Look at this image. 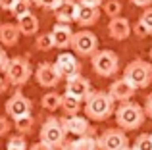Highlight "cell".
Wrapping results in <instances>:
<instances>
[{
	"label": "cell",
	"instance_id": "6da1fadb",
	"mask_svg": "<svg viewBox=\"0 0 152 150\" xmlns=\"http://www.w3.org/2000/svg\"><path fill=\"white\" fill-rule=\"evenodd\" d=\"M115 102L104 90H91L85 98V117L93 121H106L110 116H114Z\"/></svg>",
	"mask_w": 152,
	"mask_h": 150
},
{
	"label": "cell",
	"instance_id": "7a4b0ae2",
	"mask_svg": "<svg viewBox=\"0 0 152 150\" xmlns=\"http://www.w3.org/2000/svg\"><path fill=\"white\" fill-rule=\"evenodd\" d=\"M114 116H115L118 127L123 129V131H135L146 119L145 108L141 104H137V102H131V100L119 102V106L114 110Z\"/></svg>",
	"mask_w": 152,
	"mask_h": 150
},
{
	"label": "cell",
	"instance_id": "3957f363",
	"mask_svg": "<svg viewBox=\"0 0 152 150\" xmlns=\"http://www.w3.org/2000/svg\"><path fill=\"white\" fill-rule=\"evenodd\" d=\"M123 79L135 89H146L152 83V64L141 58L129 62L123 69Z\"/></svg>",
	"mask_w": 152,
	"mask_h": 150
},
{
	"label": "cell",
	"instance_id": "277c9868",
	"mask_svg": "<svg viewBox=\"0 0 152 150\" xmlns=\"http://www.w3.org/2000/svg\"><path fill=\"white\" fill-rule=\"evenodd\" d=\"M4 77L8 79V83L14 87H21L29 81L31 77V64L25 56H15L8 58V64L4 68Z\"/></svg>",
	"mask_w": 152,
	"mask_h": 150
},
{
	"label": "cell",
	"instance_id": "5b68a950",
	"mask_svg": "<svg viewBox=\"0 0 152 150\" xmlns=\"http://www.w3.org/2000/svg\"><path fill=\"white\" fill-rule=\"evenodd\" d=\"M91 64L98 77H112L119 71V58L114 50H96L91 56Z\"/></svg>",
	"mask_w": 152,
	"mask_h": 150
},
{
	"label": "cell",
	"instance_id": "8992f818",
	"mask_svg": "<svg viewBox=\"0 0 152 150\" xmlns=\"http://www.w3.org/2000/svg\"><path fill=\"white\" fill-rule=\"evenodd\" d=\"M69 48L81 58H91L98 50V37L93 31H87V27H83L81 31L73 33Z\"/></svg>",
	"mask_w": 152,
	"mask_h": 150
},
{
	"label": "cell",
	"instance_id": "52a82bcc",
	"mask_svg": "<svg viewBox=\"0 0 152 150\" xmlns=\"http://www.w3.org/2000/svg\"><path fill=\"white\" fill-rule=\"evenodd\" d=\"M66 129H64L62 125V119H58V117H48V119L42 123L41 131H39V141H42V143H46L48 146L52 148H60L64 143H66Z\"/></svg>",
	"mask_w": 152,
	"mask_h": 150
},
{
	"label": "cell",
	"instance_id": "ba28073f",
	"mask_svg": "<svg viewBox=\"0 0 152 150\" xmlns=\"http://www.w3.org/2000/svg\"><path fill=\"white\" fill-rule=\"evenodd\" d=\"M96 146L98 150H125L129 146V139L123 129H106L96 139Z\"/></svg>",
	"mask_w": 152,
	"mask_h": 150
},
{
	"label": "cell",
	"instance_id": "9c48e42d",
	"mask_svg": "<svg viewBox=\"0 0 152 150\" xmlns=\"http://www.w3.org/2000/svg\"><path fill=\"white\" fill-rule=\"evenodd\" d=\"M31 110H33V102H31V98H27L21 90H15L6 100V116L12 117V119L27 116V114H31Z\"/></svg>",
	"mask_w": 152,
	"mask_h": 150
},
{
	"label": "cell",
	"instance_id": "30bf717a",
	"mask_svg": "<svg viewBox=\"0 0 152 150\" xmlns=\"http://www.w3.org/2000/svg\"><path fill=\"white\" fill-rule=\"evenodd\" d=\"M35 79H37L39 87H45V89H54V87L62 81L58 69H56L54 64H50V62H42V64L37 66V69H35Z\"/></svg>",
	"mask_w": 152,
	"mask_h": 150
},
{
	"label": "cell",
	"instance_id": "8fae6325",
	"mask_svg": "<svg viewBox=\"0 0 152 150\" xmlns=\"http://www.w3.org/2000/svg\"><path fill=\"white\" fill-rule=\"evenodd\" d=\"M54 68L58 69V73H60L62 79H69V77H73V75L81 73V64H79V60L75 58V54H69V52L58 54V58H56V62H54Z\"/></svg>",
	"mask_w": 152,
	"mask_h": 150
},
{
	"label": "cell",
	"instance_id": "7c38bea8",
	"mask_svg": "<svg viewBox=\"0 0 152 150\" xmlns=\"http://www.w3.org/2000/svg\"><path fill=\"white\" fill-rule=\"evenodd\" d=\"M91 90H93V89H91V81L87 77H83L81 73L66 79V92L71 94V96H75V98H79L81 102L89 96Z\"/></svg>",
	"mask_w": 152,
	"mask_h": 150
},
{
	"label": "cell",
	"instance_id": "4fadbf2b",
	"mask_svg": "<svg viewBox=\"0 0 152 150\" xmlns=\"http://www.w3.org/2000/svg\"><path fill=\"white\" fill-rule=\"evenodd\" d=\"M62 125L64 129H66V133H69V135H75V137H83V135H89L91 131H94V129H91V123L87 117L83 116H66L62 117Z\"/></svg>",
	"mask_w": 152,
	"mask_h": 150
},
{
	"label": "cell",
	"instance_id": "5bb4252c",
	"mask_svg": "<svg viewBox=\"0 0 152 150\" xmlns=\"http://www.w3.org/2000/svg\"><path fill=\"white\" fill-rule=\"evenodd\" d=\"M77 0H60L58 4L54 6V17L56 21L60 23H73L75 21V15H77Z\"/></svg>",
	"mask_w": 152,
	"mask_h": 150
},
{
	"label": "cell",
	"instance_id": "9a60e30c",
	"mask_svg": "<svg viewBox=\"0 0 152 150\" xmlns=\"http://www.w3.org/2000/svg\"><path fill=\"white\" fill-rule=\"evenodd\" d=\"M50 37H52V42H54V48L66 50V48H69L71 37H73V29L69 27V23H60L58 21L52 27Z\"/></svg>",
	"mask_w": 152,
	"mask_h": 150
},
{
	"label": "cell",
	"instance_id": "2e32d148",
	"mask_svg": "<svg viewBox=\"0 0 152 150\" xmlns=\"http://www.w3.org/2000/svg\"><path fill=\"white\" fill-rule=\"evenodd\" d=\"M135 92H137V89H135L133 85H129L123 77L121 79H115V81L110 85V89H108V94L114 98V102L131 100V98L135 96Z\"/></svg>",
	"mask_w": 152,
	"mask_h": 150
},
{
	"label": "cell",
	"instance_id": "e0dca14e",
	"mask_svg": "<svg viewBox=\"0 0 152 150\" xmlns=\"http://www.w3.org/2000/svg\"><path fill=\"white\" fill-rule=\"evenodd\" d=\"M108 35H110L114 41H125L131 35V23L127 17L123 15H115V17H110V23H108Z\"/></svg>",
	"mask_w": 152,
	"mask_h": 150
},
{
	"label": "cell",
	"instance_id": "ac0fdd59",
	"mask_svg": "<svg viewBox=\"0 0 152 150\" xmlns=\"http://www.w3.org/2000/svg\"><path fill=\"white\" fill-rule=\"evenodd\" d=\"M98 19H100V8H96V6H83V4H79L77 15H75L77 25L93 27L94 23H98Z\"/></svg>",
	"mask_w": 152,
	"mask_h": 150
},
{
	"label": "cell",
	"instance_id": "d6986e66",
	"mask_svg": "<svg viewBox=\"0 0 152 150\" xmlns=\"http://www.w3.org/2000/svg\"><path fill=\"white\" fill-rule=\"evenodd\" d=\"M15 25H18L19 33H21L23 37H33V35L39 33V19L33 12H27V14L19 15Z\"/></svg>",
	"mask_w": 152,
	"mask_h": 150
},
{
	"label": "cell",
	"instance_id": "ffe728a7",
	"mask_svg": "<svg viewBox=\"0 0 152 150\" xmlns=\"http://www.w3.org/2000/svg\"><path fill=\"white\" fill-rule=\"evenodd\" d=\"M21 37L15 23H0V44L2 46H15Z\"/></svg>",
	"mask_w": 152,
	"mask_h": 150
},
{
	"label": "cell",
	"instance_id": "44dd1931",
	"mask_svg": "<svg viewBox=\"0 0 152 150\" xmlns=\"http://www.w3.org/2000/svg\"><path fill=\"white\" fill-rule=\"evenodd\" d=\"M62 150H98L96 146V139H94L93 135H83V137H77L75 141H71V143H64L62 146H60Z\"/></svg>",
	"mask_w": 152,
	"mask_h": 150
},
{
	"label": "cell",
	"instance_id": "7402d4cb",
	"mask_svg": "<svg viewBox=\"0 0 152 150\" xmlns=\"http://www.w3.org/2000/svg\"><path fill=\"white\" fill-rule=\"evenodd\" d=\"M60 108H62V112L66 116H75V114L81 112V100L71 96V94H67V92H64L62 100H60Z\"/></svg>",
	"mask_w": 152,
	"mask_h": 150
},
{
	"label": "cell",
	"instance_id": "603a6c76",
	"mask_svg": "<svg viewBox=\"0 0 152 150\" xmlns=\"http://www.w3.org/2000/svg\"><path fill=\"white\" fill-rule=\"evenodd\" d=\"M14 127L19 135H31V133H33V127H35L33 116L27 114V116H21V117H18V119H14Z\"/></svg>",
	"mask_w": 152,
	"mask_h": 150
},
{
	"label": "cell",
	"instance_id": "cb8c5ba5",
	"mask_svg": "<svg viewBox=\"0 0 152 150\" xmlns=\"http://www.w3.org/2000/svg\"><path fill=\"white\" fill-rule=\"evenodd\" d=\"M60 100H62V94L52 90V92H46L45 96L41 98V106L46 112H56V110H60Z\"/></svg>",
	"mask_w": 152,
	"mask_h": 150
},
{
	"label": "cell",
	"instance_id": "d4e9b609",
	"mask_svg": "<svg viewBox=\"0 0 152 150\" xmlns=\"http://www.w3.org/2000/svg\"><path fill=\"white\" fill-rule=\"evenodd\" d=\"M100 6H102V12L108 15V17H115V15H119V14H121V8H123L119 0H104Z\"/></svg>",
	"mask_w": 152,
	"mask_h": 150
},
{
	"label": "cell",
	"instance_id": "484cf974",
	"mask_svg": "<svg viewBox=\"0 0 152 150\" xmlns=\"http://www.w3.org/2000/svg\"><path fill=\"white\" fill-rule=\"evenodd\" d=\"M35 46H37V50H41V52H48V50L54 48V42H52L50 33L37 35V39H35Z\"/></svg>",
	"mask_w": 152,
	"mask_h": 150
},
{
	"label": "cell",
	"instance_id": "4316f807",
	"mask_svg": "<svg viewBox=\"0 0 152 150\" xmlns=\"http://www.w3.org/2000/svg\"><path fill=\"white\" fill-rule=\"evenodd\" d=\"M27 148H29V144H27L25 135H14L8 139L6 150H27Z\"/></svg>",
	"mask_w": 152,
	"mask_h": 150
},
{
	"label": "cell",
	"instance_id": "83f0119b",
	"mask_svg": "<svg viewBox=\"0 0 152 150\" xmlns=\"http://www.w3.org/2000/svg\"><path fill=\"white\" fill-rule=\"evenodd\" d=\"M131 150H152V135H139L137 139H135L133 146Z\"/></svg>",
	"mask_w": 152,
	"mask_h": 150
},
{
	"label": "cell",
	"instance_id": "f1b7e54d",
	"mask_svg": "<svg viewBox=\"0 0 152 150\" xmlns=\"http://www.w3.org/2000/svg\"><path fill=\"white\" fill-rule=\"evenodd\" d=\"M10 12H12V15H15V19H18L19 15L31 12V2H27V0H15V4L12 6Z\"/></svg>",
	"mask_w": 152,
	"mask_h": 150
},
{
	"label": "cell",
	"instance_id": "f546056e",
	"mask_svg": "<svg viewBox=\"0 0 152 150\" xmlns=\"http://www.w3.org/2000/svg\"><path fill=\"white\" fill-rule=\"evenodd\" d=\"M131 33H135L139 39H145V37H148V35H150V29H148V27H146L145 23L141 21V19H139V21L135 23L133 27H131Z\"/></svg>",
	"mask_w": 152,
	"mask_h": 150
},
{
	"label": "cell",
	"instance_id": "4dcf8cb0",
	"mask_svg": "<svg viewBox=\"0 0 152 150\" xmlns=\"http://www.w3.org/2000/svg\"><path fill=\"white\" fill-rule=\"evenodd\" d=\"M139 19H141V21L145 23L148 29H152V6H146L145 12L141 14V17H139Z\"/></svg>",
	"mask_w": 152,
	"mask_h": 150
},
{
	"label": "cell",
	"instance_id": "1f68e13d",
	"mask_svg": "<svg viewBox=\"0 0 152 150\" xmlns=\"http://www.w3.org/2000/svg\"><path fill=\"white\" fill-rule=\"evenodd\" d=\"M60 0H33V4L35 6H39V8H42V10H54V6L58 4Z\"/></svg>",
	"mask_w": 152,
	"mask_h": 150
},
{
	"label": "cell",
	"instance_id": "d6a6232c",
	"mask_svg": "<svg viewBox=\"0 0 152 150\" xmlns=\"http://www.w3.org/2000/svg\"><path fill=\"white\" fill-rule=\"evenodd\" d=\"M12 131V123L6 116H0V137H6Z\"/></svg>",
	"mask_w": 152,
	"mask_h": 150
},
{
	"label": "cell",
	"instance_id": "836d02e7",
	"mask_svg": "<svg viewBox=\"0 0 152 150\" xmlns=\"http://www.w3.org/2000/svg\"><path fill=\"white\" fill-rule=\"evenodd\" d=\"M27 150H56V148H52V146H48L46 143H42V141H39V143H35V144H31Z\"/></svg>",
	"mask_w": 152,
	"mask_h": 150
},
{
	"label": "cell",
	"instance_id": "e575fe53",
	"mask_svg": "<svg viewBox=\"0 0 152 150\" xmlns=\"http://www.w3.org/2000/svg\"><path fill=\"white\" fill-rule=\"evenodd\" d=\"M6 64H8V54H6V50H4L2 46H0V73L4 71Z\"/></svg>",
	"mask_w": 152,
	"mask_h": 150
},
{
	"label": "cell",
	"instance_id": "d590c367",
	"mask_svg": "<svg viewBox=\"0 0 152 150\" xmlns=\"http://www.w3.org/2000/svg\"><path fill=\"white\" fill-rule=\"evenodd\" d=\"M145 114L152 119V92L146 96V102H145Z\"/></svg>",
	"mask_w": 152,
	"mask_h": 150
},
{
	"label": "cell",
	"instance_id": "8d00e7d4",
	"mask_svg": "<svg viewBox=\"0 0 152 150\" xmlns=\"http://www.w3.org/2000/svg\"><path fill=\"white\" fill-rule=\"evenodd\" d=\"M14 4H15V0H0V10H4V12H10Z\"/></svg>",
	"mask_w": 152,
	"mask_h": 150
},
{
	"label": "cell",
	"instance_id": "74e56055",
	"mask_svg": "<svg viewBox=\"0 0 152 150\" xmlns=\"http://www.w3.org/2000/svg\"><path fill=\"white\" fill-rule=\"evenodd\" d=\"M104 0H77V4H83V6H96L100 8V4Z\"/></svg>",
	"mask_w": 152,
	"mask_h": 150
},
{
	"label": "cell",
	"instance_id": "f35d334b",
	"mask_svg": "<svg viewBox=\"0 0 152 150\" xmlns=\"http://www.w3.org/2000/svg\"><path fill=\"white\" fill-rule=\"evenodd\" d=\"M8 87H10V83H8V79L0 75V94H4V92H6V90H8Z\"/></svg>",
	"mask_w": 152,
	"mask_h": 150
},
{
	"label": "cell",
	"instance_id": "ab89813d",
	"mask_svg": "<svg viewBox=\"0 0 152 150\" xmlns=\"http://www.w3.org/2000/svg\"><path fill=\"white\" fill-rule=\"evenodd\" d=\"M131 4L133 6H139V8H146L152 4V0H131Z\"/></svg>",
	"mask_w": 152,
	"mask_h": 150
},
{
	"label": "cell",
	"instance_id": "60d3db41",
	"mask_svg": "<svg viewBox=\"0 0 152 150\" xmlns=\"http://www.w3.org/2000/svg\"><path fill=\"white\" fill-rule=\"evenodd\" d=\"M150 60H152V48H150Z\"/></svg>",
	"mask_w": 152,
	"mask_h": 150
},
{
	"label": "cell",
	"instance_id": "b9f144b4",
	"mask_svg": "<svg viewBox=\"0 0 152 150\" xmlns=\"http://www.w3.org/2000/svg\"><path fill=\"white\" fill-rule=\"evenodd\" d=\"M125 150H131V146H127V148H125Z\"/></svg>",
	"mask_w": 152,
	"mask_h": 150
},
{
	"label": "cell",
	"instance_id": "7bdbcfd3",
	"mask_svg": "<svg viewBox=\"0 0 152 150\" xmlns=\"http://www.w3.org/2000/svg\"><path fill=\"white\" fill-rule=\"evenodd\" d=\"M150 37H152V29H150Z\"/></svg>",
	"mask_w": 152,
	"mask_h": 150
},
{
	"label": "cell",
	"instance_id": "ee69618b",
	"mask_svg": "<svg viewBox=\"0 0 152 150\" xmlns=\"http://www.w3.org/2000/svg\"><path fill=\"white\" fill-rule=\"evenodd\" d=\"M150 135H152V133H150Z\"/></svg>",
	"mask_w": 152,
	"mask_h": 150
}]
</instances>
